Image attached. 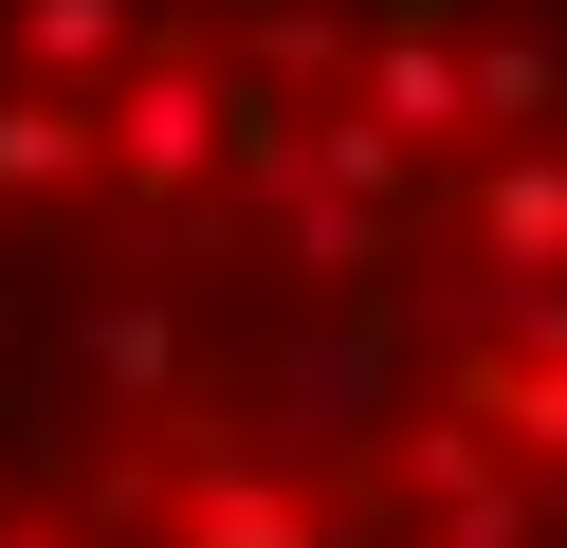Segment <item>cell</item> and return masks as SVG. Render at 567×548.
<instances>
[{
  "label": "cell",
  "mask_w": 567,
  "mask_h": 548,
  "mask_svg": "<svg viewBox=\"0 0 567 548\" xmlns=\"http://www.w3.org/2000/svg\"><path fill=\"white\" fill-rule=\"evenodd\" d=\"M0 548H567V0H0Z\"/></svg>",
  "instance_id": "cell-1"
}]
</instances>
